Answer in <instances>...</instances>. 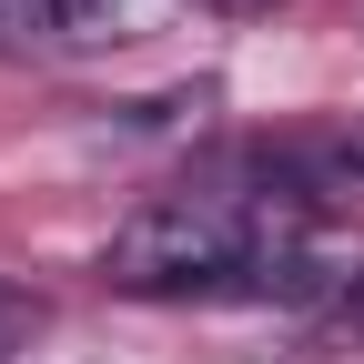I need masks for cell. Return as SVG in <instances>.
Here are the masks:
<instances>
[{"instance_id":"1","label":"cell","mask_w":364,"mask_h":364,"mask_svg":"<svg viewBox=\"0 0 364 364\" xmlns=\"http://www.w3.org/2000/svg\"><path fill=\"white\" fill-rule=\"evenodd\" d=\"M102 273L122 294H324V223L284 182H182L102 243Z\"/></svg>"},{"instance_id":"2","label":"cell","mask_w":364,"mask_h":364,"mask_svg":"<svg viewBox=\"0 0 364 364\" xmlns=\"http://www.w3.org/2000/svg\"><path fill=\"white\" fill-rule=\"evenodd\" d=\"M172 0H0V61H102L162 31Z\"/></svg>"},{"instance_id":"3","label":"cell","mask_w":364,"mask_h":364,"mask_svg":"<svg viewBox=\"0 0 364 364\" xmlns=\"http://www.w3.org/2000/svg\"><path fill=\"white\" fill-rule=\"evenodd\" d=\"M203 11H223V21H273L284 0H203Z\"/></svg>"},{"instance_id":"4","label":"cell","mask_w":364,"mask_h":364,"mask_svg":"<svg viewBox=\"0 0 364 364\" xmlns=\"http://www.w3.org/2000/svg\"><path fill=\"white\" fill-rule=\"evenodd\" d=\"M11 324H21V304H11V294H0V344H11Z\"/></svg>"}]
</instances>
